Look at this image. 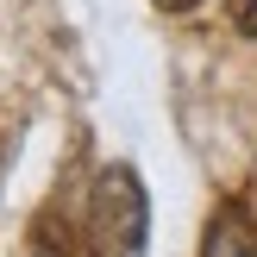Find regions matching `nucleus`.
<instances>
[{
	"label": "nucleus",
	"mask_w": 257,
	"mask_h": 257,
	"mask_svg": "<svg viewBox=\"0 0 257 257\" xmlns=\"http://www.w3.org/2000/svg\"><path fill=\"white\" fill-rule=\"evenodd\" d=\"M88 232H94V251L100 257H145L151 201H145L138 170H125V163H107V170H100L94 201H88Z\"/></svg>",
	"instance_id": "nucleus-1"
},
{
	"label": "nucleus",
	"mask_w": 257,
	"mask_h": 257,
	"mask_svg": "<svg viewBox=\"0 0 257 257\" xmlns=\"http://www.w3.org/2000/svg\"><path fill=\"white\" fill-rule=\"evenodd\" d=\"M201 257H257V226L238 201H226L207 220V238H201Z\"/></svg>",
	"instance_id": "nucleus-2"
},
{
	"label": "nucleus",
	"mask_w": 257,
	"mask_h": 257,
	"mask_svg": "<svg viewBox=\"0 0 257 257\" xmlns=\"http://www.w3.org/2000/svg\"><path fill=\"white\" fill-rule=\"evenodd\" d=\"M226 19H232V32L257 38V0H226Z\"/></svg>",
	"instance_id": "nucleus-3"
},
{
	"label": "nucleus",
	"mask_w": 257,
	"mask_h": 257,
	"mask_svg": "<svg viewBox=\"0 0 257 257\" xmlns=\"http://www.w3.org/2000/svg\"><path fill=\"white\" fill-rule=\"evenodd\" d=\"M163 13H188V7H201V0H157Z\"/></svg>",
	"instance_id": "nucleus-4"
},
{
	"label": "nucleus",
	"mask_w": 257,
	"mask_h": 257,
	"mask_svg": "<svg viewBox=\"0 0 257 257\" xmlns=\"http://www.w3.org/2000/svg\"><path fill=\"white\" fill-rule=\"evenodd\" d=\"M32 257H63V251H57V245H38V251H32Z\"/></svg>",
	"instance_id": "nucleus-5"
}]
</instances>
